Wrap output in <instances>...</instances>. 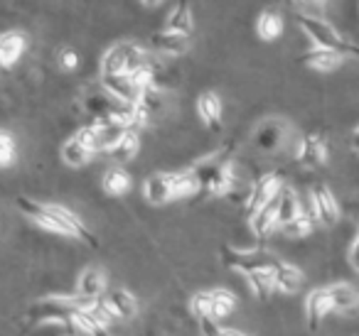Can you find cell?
<instances>
[{"label":"cell","instance_id":"1","mask_svg":"<svg viewBox=\"0 0 359 336\" xmlns=\"http://www.w3.org/2000/svg\"><path fill=\"white\" fill-rule=\"evenodd\" d=\"M18 206L25 214L30 221H35L40 228L50 233H60L67 238H76V241L86 243V246L96 248V238L89 233V228L81 223V218L76 214H72L67 206L60 204H45V202H35V199H18Z\"/></svg>","mask_w":359,"mask_h":336},{"label":"cell","instance_id":"2","mask_svg":"<svg viewBox=\"0 0 359 336\" xmlns=\"http://www.w3.org/2000/svg\"><path fill=\"white\" fill-rule=\"evenodd\" d=\"M197 192V182L190 169L185 172H160L145 179L143 194L150 204H168Z\"/></svg>","mask_w":359,"mask_h":336},{"label":"cell","instance_id":"3","mask_svg":"<svg viewBox=\"0 0 359 336\" xmlns=\"http://www.w3.org/2000/svg\"><path fill=\"white\" fill-rule=\"evenodd\" d=\"M94 302L81 300L74 292L72 295H50L45 300H37L35 304L27 309V319L37 321V324H69V319L76 312L86 309Z\"/></svg>","mask_w":359,"mask_h":336},{"label":"cell","instance_id":"4","mask_svg":"<svg viewBox=\"0 0 359 336\" xmlns=\"http://www.w3.org/2000/svg\"><path fill=\"white\" fill-rule=\"evenodd\" d=\"M298 25L305 35L313 42V50H327V52H337L342 57H359V47L349 45L332 25H327L325 20H318V18H305L298 15Z\"/></svg>","mask_w":359,"mask_h":336},{"label":"cell","instance_id":"5","mask_svg":"<svg viewBox=\"0 0 359 336\" xmlns=\"http://www.w3.org/2000/svg\"><path fill=\"white\" fill-rule=\"evenodd\" d=\"M148 62V57L143 55L138 45L133 42H116L101 59V76H121L130 74L133 69L143 66Z\"/></svg>","mask_w":359,"mask_h":336},{"label":"cell","instance_id":"6","mask_svg":"<svg viewBox=\"0 0 359 336\" xmlns=\"http://www.w3.org/2000/svg\"><path fill=\"white\" fill-rule=\"evenodd\" d=\"M222 260L226 267L241 272L244 277L254 275V272L273 270L278 265V258L269 251H236V248L224 246L222 248Z\"/></svg>","mask_w":359,"mask_h":336},{"label":"cell","instance_id":"7","mask_svg":"<svg viewBox=\"0 0 359 336\" xmlns=\"http://www.w3.org/2000/svg\"><path fill=\"white\" fill-rule=\"evenodd\" d=\"M290 138V125L288 120H280V118H266L264 123L256 125L254 135V148L264 155H276L285 148Z\"/></svg>","mask_w":359,"mask_h":336},{"label":"cell","instance_id":"8","mask_svg":"<svg viewBox=\"0 0 359 336\" xmlns=\"http://www.w3.org/2000/svg\"><path fill=\"white\" fill-rule=\"evenodd\" d=\"M310 202H313V218L320 226H334L339 221V204L327 184H315L310 189Z\"/></svg>","mask_w":359,"mask_h":336},{"label":"cell","instance_id":"9","mask_svg":"<svg viewBox=\"0 0 359 336\" xmlns=\"http://www.w3.org/2000/svg\"><path fill=\"white\" fill-rule=\"evenodd\" d=\"M280 189H283V182H280L278 174H264V177L256 179L249 189V199H246V211H249V216L259 211V209L269 206L271 202H276Z\"/></svg>","mask_w":359,"mask_h":336},{"label":"cell","instance_id":"10","mask_svg":"<svg viewBox=\"0 0 359 336\" xmlns=\"http://www.w3.org/2000/svg\"><path fill=\"white\" fill-rule=\"evenodd\" d=\"M229 162H231V148L219 150V153L210 155V158H205L197 164H192L190 172L197 182V192H207V187L212 184V179H215Z\"/></svg>","mask_w":359,"mask_h":336},{"label":"cell","instance_id":"11","mask_svg":"<svg viewBox=\"0 0 359 336\" xmlns=\"http://www.w3.org/2000/svg\"><path fill=\"white\" fill-rule=\"evenodd\" d=\"M298 160L303 167L310 169L325 167V162H327V143H325L323 135L320 133L305 135L298 143Z\"/></svg>","mask_w":359,"mask_h":336},{"label":"cell","instance_id":"12","mask_svg":"<svg viewBox=\"0 0 359 336\" xmlns=\"http://www.w3.org/2000/svg\"><path fill=\"white\" fill-rule=\"evenodd\" d=\"M104 290H106V277L99 267H84L81 275L76 277V287H74V295L81 297V300H89V302H96L104 297Z\"/></svg>","mask_w":359,"mask_h":336},{"label":"cell","instance_id":"13","mask_svg":"<svg viewBox=\"0 0 359 336\" xmlns=\"http://www.w3.org/2000/svg\"><path fill=\"white\" fill-rule=\"evenodd\" d=\"M197 115L205 123V128H210L212 133L222 130V99L215 91H205L197 99Z\"/></svg>","mask_w":359,"mask_h":336},{"label":"cell","instance_id":"14","mask_svg":"<svg viewBox=\"0 0 359 336\" xmlns=\"http://www.w3.org/2000/svg\"><path fill=\"white\" fill-rule=\"evenodd\" d=\"M25 52V35L15 30L0 32V69H11Z\"/></svg>","mask_w":359,"mask_h":336},{"label":"cell","instance_id":"15","mask_svg":"<svg viewBox=\"0 0 359 336\" xmlns=\"http://www.w3.org/2000/svg\"><path fill=\"white\" fill-rule=\"evenodd\" d=\"M150 45L153 50H158L160 55H170V57H180L190 50V37L187 35H177V32H168L160 30L150 37Z\"/></svg>","mask_w":359,"mask_h":336},{"label":"cell","instance_id":"16","mask_svg":"<svg viewBox=\"0 0 359 336\" xmlns=\"http://www.w3.org/2000/svg\"><path fill=\"white\" fill-rule=\"evenodd\" d=\"M106 307L114 314V319H133L138 314V300L126 290H114L104 297Z\"/></svg>","mask_w":359,"mask_h":336},{"label":"cell","instance_id":"17","mask_svg":"<svg viewBox=\"0 0 359 336\" xmlns=\"http://www.w3.org/2000/svg\"><path fill=\"white\" fill-rule=\"evenodd\" d=\"M273 282H276V292H285V295H293L300 290L303 285V272L295 265L285 260H278V265L273 267Z\"/></svg>","mask_w":359,"mask_h":336},{"label":"cell","instance_id":"18","mask_svg":"<svg viewBox=\"0 0 359 336\" xmlns=\"http://www.w3.org/2000/svg\"><path fill=\"white\" fill-rule=\"evenodd\" d=\"M330 312H332V307H330L327 290H313L308 297H305V314H308L310 329H318V324L330 314Z\"/></svg>","mask_w":359,"mask_h":336},{"label":"cell","instance_id":"19","mask_svg":"<svg viewBox=\"0 0 359 336\" xmlns=\"http://www.w3.org/2000/svg\"><path fill=\"white\" fill-rule=\"evenodd\" d=\"M300 214L303 211H300V202H298V197H295V192L290 187H283L278 194V199H276V223L283 228L285 223L298 218Z\"/></svg>","mask_w":359,"mask_h":336},{"label":"cell","instance_id":"20","mask_svg":"<svg viewBox=\"0 0 359 336\" xmlns=\"http://www.w3.org/2000/svg\"><path fill=\"white\" fill-rule=\"evenodd\" d=\"M91 125H94V133H96V153H104V150L111 153L114 145L121 140V135L128 130L118 123H111V120H94Z\"/></svg>","mask_w":359,"mask_h":336},{"label":"cell","instance_id":"21","mask_svg":"<svg viewBox=\"0 0 359 336\" xmlns=\"http://www.w3.org/2000/svg\"><path fill=\"white\" fill-rule=\"evenodd\" d=\"M325 290H327L332 312H349V309H354V307H359V292L354 290L352 285H347V282L325 287Z\"/></svg>","mask_w":359,"mask_h":336},{"label":"cell","instance_id":"22","mask_svg":"<svg viewBox=\"0 0 359 336\" xmlns=\"http://www.w3.org/2000/svg\"><path fill=\"white\" fill-rule=\"evenodd\" d=\"M165 30L168 32H177V35H192L195 30V20H192V8L185 3H177V6L170 10V18L165 22Z\"/></svg>","mask_w":359,"mask_h":336},{"label":"cell","instance_id":"23","mask_svg":"<svg viewBox=\"0 0 359 336\" xmlns=\"http://www.w3.org/2000/svg\"><path fill=\"white\" fill-rule=\"evenodd\" d=\"M347 57L337 55V52H327V50H313L303 57V64L308 69H315V71H334Z\"/></svg>","mask_w":359,"mask_h":336},{"label":"cell","instance_id":"24","mask_svg":"<svg viewBox=\"0 0 359 336\" xmlns=\"http://www.w3.org/2000/svg\"><path fill=\"white\" fill-rule=\"evenodd\" d=\"M138 150H140V138H138V133L130 128V130H126V133L121 135L118 143L114 145L111 158L118 160V162H130V160L138 155Z\"/></svg>","mask_w":359,"mask_h":336},{"label":"cell","instance_id":"25","mask_svg":"<svg viewBox=\"0 0 359 336\" xmlns=\"http://www.w3.org/2000/svg\"><path fill=\"white\" fill-rule=\"evenodd\" d=\"M276 199H278V197H276ZM249 226H251V231H254L256 236H269V233L278 226V223H276V202H271L269 206H264V209H259L256 214H251Z\"/></svg>","mask_w":359,"mask_h":336},{"label":"cell","instance_id":"26","mask_svg":"<svg viewBox=\"0 0 359 336\" xmlns=\"http://www.w3.org/2000/svg\"><path fill=\"white\" fill-rule=\"evenodd\" d=\"M207 295H210V314H212V319L219 321L222 316H226V314H231V312H234L236 297L231 295L229 290H210Z\"/></svg>","mask_w":359,"mask_h":336},{"label":"cell","instance_id":"27","mask_svg":"<svg viewBox=\"0 0 359 336\" xmlns=\"http://www.w3.org/2000/svg\"><path fill=\"white\" fill-rule=\"evenodd\" d=\"M256 32L264 42H273L283 32V18L278 13H261L259 22H256Z\"/></svg>","mask_w":359,"mask_h":336},{"label":"cell","instance_id":"28","mask_svg":"<svg viewBox=\"0 0 359 336\" xmlns=\"http://www.w3.org/2000/svg\"><path fill=\"white\" fill-rule=\"evenodd\" d=\"M60 153H62V160H65L69 167H84V164L91 160V153L79 143V140L74 138V135H72V138L67 140L65 145H62Z\"/></svg>","mask_w":359,"mask_h":336},{"label":"cell","instance_id":"29","mask_svg":"<svg viewBox=\"0 0 359 336\" xmlns=\"http://www.w3.org/2000/svg\"><path fill=\"white\" fill-rule=\"evenodd\" d=\"M101 187H104L106 194H111V197H121V194H126L130 189V177L126 174V169H109V172L104 174V182H101Z\"/></svg>","mask_w":359,"mask_h":336},{"label":"cell","instance_id":"30","mask_svg":"<svg viewBox=\"0 0 359 336\" xmlns=\"http://www.w3.org/2000/svg\"><path fill=\"white\" fill-rule=\"evenodd\" d=\"M254 290V295L259 300H269L271 295L276 292V282H273V270H264V272H254V275L246 277Z\"/></svg>","mask_w":359,"mask_h":336},{"label":"cell","instance_id":"31","mask_svg":"<svg viewBox=\"0 0 359 336\" xmlns=\"http://www.w3.org/2000/svg\"><path fill=\"white\" fill-rule=\"evenodd\" d=\"M313 226H315V218L310 214H300L298 218H293L290 223H285L283 231L293 238H303V236H310L313 233Z\"/></svg>","mask_w":359,"mask_h":336},{"label":"cell","instance_id":"32","mask_svg":"<svg viewBox=\"0 0 359 336\" xmlns=\"http://www.w3.org/2000/svg\"><path fill=\"white\" fill-rule=\"evenodd\" d=\"M15 153H18V145L13 133L0 128V167H8L15 160Z\"/></svg>","mask_w":359,"mask_h":336},{"label":"cell","instance_id":"33","mask_svg":"<svg viewBox=\"0 0 359 336\" xmlns=\"http://www.w3.org/2000/svg\"><path fill=\"white\" fill-rule=\"evenodd\" d=\"M190 312L197 316V319L212 316L210 314V295H207V292H195V295L190 297Z\"/></svg>","mask_w":359,"mask_h":336},{"label":"cell","instance_id":"34","mask_svg":"<svg viewBox=\"0 0 359 336\" xmlns=\"http://www.w3.org/2000/svg\"><path fill=\"white\" fill-rule=\"evenodd\" d=\"M60 64H62V69L74 71L76 66H79V55H76L74 50H62L60 52Z\"/></svg>","mask_w":359,"mask_h":336},{"label":"cell","instance_id":"35","mask_svg":"<svg viewBox=\"0 0 359 336\" xmlns=\"http://www.w3.org/2000/svg\"><path fill=\"white\" fill-rule=\"evenodd\" d=\"M349 262H352V267L359 272V236H357V241L352 243V248H349Z\"/></svg>","mask_w":359,"mask_h":336},{"label":"cell","instance_id":"36","mask_svg":"<svg viewBox=\"0 0 359 336\" xmlns=\"http://www.w3.org/2000/svg\"><path fill=\"white\" fill-rule=\"evenodd\" d=\"M349 145H352L354 153H359V125L352 130V135H349Z\"/></svg>","mask_w":359,"mask_h":336},{"label":"cell","instance_id":"37","mask_svg":"<svg viewBox=\"0 0 359 336\" xmlns=\"http://www.w3.org/2000/svg\"><path fill=\"white\" fill-rule=\"evenodd\" d=\"M94 336H109V331H106V329H101V331H96Z\"/></svg>","mask_w":359,"mask_h":336},{"label":"cell","instance_id":"38","mask_svg":"<svg viewBox=\"0 0 359 336\" xmlns=\"http://www.w3.org/2000/svg\"><path fill=\"white\" fill-rule=\"evenodd\" d=\"M226 336H241L239 331H226Z\"/></svg>","mask_w":359,"mask_h":336},{"label":"cell","instance_id":"39","mask_svg":"<svg viewBox=\"0 0 359 336\" xmlns=\"http://www.w3.org/2000/svg\"><path fill=\"white\" fill-rule=\"evenodd\" d=\"M65 336H76V334H65Z\"/></svg>","mask_w":359,"mask_h":336}]
</instances>
